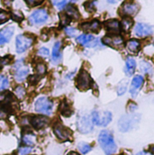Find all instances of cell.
Returning a JSON list of instances; mask_svg holds the SVG:
<instances>
[{"label": "cell", "mask_w": 154, "mask_h": 155, "mask_svg": "<svg viewBox=\"0 0 154 155\" xmlns=\"http://www.w3.org/2000/svg\"><path fill=\"white\" fill-rule=\"evenodd\" d=\"M38 53L41 55V56H43V57H46V56H49L50 54V51L47 48L45 47H41L40 48V50L38 51Z\"/></svg>", "instance_id": "cell-40"}, {"label": "cell", "mask_w": 154, "mask_h": 155, "mask_svg": "<svg viewBox=\"0 0 154 155\" xmlns=\"http://www.w3.org/2000/svg\"><path fill=\"white\" fill-rule=\"evenodd\" d=\"M139 119L135 120V117L129 116H123L121 117V119L119 120L118 123V126L120 131L122 132H128L129 130H131L133 128V126H134L135 123H138Z\"/></svg>", "instance_id": "cell-9"}, {"label": "cell", "mask_w": 154, "mask_h": 155, "mask_svg": "<svg viewBox=\"0 0 154 155\" xmlns=\"http://www.w3.org/2000/svg\"><path fill=\"white\" fill-rule=\"evenodd\" d=\"M32 152V148L31 147H22L19 149V154L20 155H26L29 154Z\"/></svg>", "instance_id": "cell-39"}, {"label": "cell", "mask_w": 154, "mask_h": 155, "mask_svg": "<svg viewBox=\"0 0 154 155\" xmlns=\"http://www.w3.org/2000/svg\"><path fill=\"white\" fill-rule=\"evenodd\" d=\"M94 39V36L91 35H81L77 38V42L87 47Z\"/></svg>", "instance_id": "cell-22"}, {"label": "cell", "mask_w": 154, "mask_h": 155, "mask_svg": "<svg viewBox=\"0 0 154 155\" xmlns=\"http://www.w3.org/2000/svg\"><path fill=\"white\" fill-rule=\"evenodd\" d=\"M151 150H152V152H153V153H154V146H152Z\"/></svg>", "instance_id": "cell-46"}, {"label": "cell", "mask_w": 154, "mask_h": 155, "mask_svg": "<svg viewBox=\"0 0 154 155\" xmlns=\"http://www.w3.org/2000/svg\"><path fill=\"white\" fill-rule=\"evenodd\" d=\"M135 68H136V61L133 58H128L127 61H126V65H125V73L128 75V76H131L134 71H135Z\"/></svg>", "instance_id": "cell-20"}, {"label": "cell", "mask_w": 154, "mask_h": 155, "mask_svg": "<svg viewBox=\"0 0 154 155\" xmlns=\"http://www.w3.org/2000/svg\"><path fill=\"white\" fill-rule=\"evenodd\" d=\"M53 132L55 135L61 141H68L71 136L70 132L61 124H57L53 127Z\"/></svg>", "instance_id": "cell-11"}, {"label": "cell", "mask_w": 154, "mask_h": 155, "mask_svg": "<svg viewBox=\"0 0 154 155\" xmlns=\"http://www.w3.org/2000/svg\"><path fill=\"white\" fill-rule=\"evenodd\" d=\"M30 123L33 125L34 128L40 130L41 128H44L49 124V119L46 116H32L30 119Z\"/></svg>", "instance_id": "cell-13"}, {"label": "cell", "mask_w": 154, "mask_h": 155, "mask_svg": "<svg viewBox=\"0 0 154 155\" xmlns=\"http://www.w3.org/2000/svg\"><path fill=\"white\" fill-rule=\"evenodd\" d=\"M61 41H57V42H55V44L52 48V51H51V60L55 63H58L61 59Z\"/></svg>", "instance_id": "cell-18"}, {"label": "cell", "mask_w": 154, "mask_h": 155, "mask_svg": "<svg viewBox=\"0 0 154 155\" xmlns=\"http://www.w3.org/2000/svg\"><path fill=\"white\" fill-rule=\"evenodd\" d=\"M12 61L11 56H5L3 58H0V67H4L5 65H8Z\"/></svg>", "instance_id": "cell-35"}, {"label": "cell", "mask_w": 154, "mask_h": 155, "mask_svg": "<svg viewBox=\"0 0 154 155\" xmlns=\"http://www.w3.org/2000/svg\"><path fill=\"white\" fill-rule=\"evenodd\" d=\"M68 155H78V154H77V153H74V152H72V153H69Z\"/></svg>", "instance_id": "cell-45"}, {"label": "cell", "mask_w": 154, "mask_h": 155, "mask_svg": "<svg viewBox=\"0 0 154 155\" xmlns=\"http://www.w3.org/2000/svg\"><path fill=\"white\" fill-rule=\"evenodd\" d=\"M77 149L82 154H86V153H89L91 151L92 147L89 144L86 143H79L78 145H77Z\"/></svg>", "instance_id": "cell-28"}, {"label": "cell", "mask_w": 154, "mask_h": 155, "mask_svg": "<svg viewBox=\"0 0 154 155\" xmlns=\"http://www.w3.org/2000/svg\"><path fill=\"white\" fill-rule=\"evenodd\" d=\"M85 6H86V9L89 12L93 11L94 10V6H95V2H87L85 4Z\"/></svg>", "instance_id": "cell-41"}, {"label": "cell", "mask_w": 154, "mask_h": 155, "mask_svg": "<svg viewBox=\"0 0 154 155\" xmlns=\"http://www.w3.org/2000/svg\"><path fill=\"white\" fill-rule=\"evenodd\" d=\"M66 15L70 19L77 20V19L79 18V13H78L77 9L74 5H68L66 7Z\"/></svg>", "instance_id": "cell-23"}, {"label": "cell", "mask_w": 154, "mask_h": 155, "mask_svg": "<svg viewBox=\"0 0 154 155\" xmlns=\"http://www.w3.org/2000/svg\"><path fill=\"white\" fill-rule=\"evenodd\" d=\"M12 18H13L15 21H16V22H20V21L23 20L24 16H23V15H22L20 12H14V13L12 14Z\"/></svg>", "instance_id": "cell-38"}, {"label": "cell", "mask_w": 154, "mask_h": 155, "mask_svg": "<svg viewBox=\"0 0 154 155\" xmlns=\"http://www.w3.org/2000/svg\"><path fill=\"white\" fill-rule=\"evenodd\" d=\"M48 17L49 15L45 9H38L30 15L29 22L32 25H41L47 21Z\"/></svg>", "instance_id": "cell-8"}, {"label": "cell", "mask_w": 154, "mask_h": 155, "mask_svg": "<svg viewBox=\"0 0 154 155\" xmlns=\"http://www.w3.org/2000/svg\"><path fill=\"white\" fill-rule=\"evenodd\" d=\"M134 33L138 37L143 38V37L149 36L152 34V26H150L146 24L139 23L134 27Z\"/></svg>", "instance_id": "cell-10"}, {"label": "cell", "mask_w": 154, "mask_h": 155, "mask_svg": "<svg viewBox=\"0 0 154 155\" xmlns=\"http://www.w3.org/2000/svg\"><path fill=\"white\" fill-rule=\"evenodd\" d=\"M77 87L80 90H87L91 86V78L86 71H81L77 77Z\"/></svg>", "instance_id": "cell-7"}, {"label": "cell", "mask_w": 154, "mask_h": 155, "mask_svg": "<svg viewBox=\"0 0 154 155\" xmlns=\"http://www.w3.org/2000/svg\"><path fill=\"white\" fill-rule=\"evenodd\" d=\"M105 44L109 45L114 48H121L123 44V40L120 35H114V36H106L103 39Z\"/></svg>", "instance_id": "cell-16"}, {"label": "cell", "mask_w": 154, "mask_h": 155, "mask_svg": "<svg viewBox=\"0 0 154 155\" xmlns=\"http://www.w3.org/2000/svg\"><path fill=\"white\" fill-rule=\"evenodd\" d=\"M143 84V78L141 75H137L133 78L132 84H131V87H130V93L133 97H135L137 96Z\"/></svg>", "instance_id": "cell-14"}, {"label": "cell", "mask_w": 154, "mask_h": 155, "mask_svg": "<svg viewBox=\"0 0 154 155\" xmlns=\"http://www.w3.org/2000/svg\"><path fill=\"white\" fill-rule=\"evenodd\" d=\"M9 85V81L8 78L3 75H0V90H4Z\"/></svg>", "instance_id": "cell-33"}, {"label": "cell", "mask_w": 154, "mask_h": 155, "mask_svg": "<svg viewBox=\"0 0 154 155\" xmlns=\"http://www.w3.org/2000/svg\"><path fill=\"white\" fill-rule=\"evenodd\" d=\"M10 18V15L7 12L4 10H0V25L5 23Z\"/></svg>", "instance_id": "cell-34"}, {"label": "cell", "mask_w": 154, "mask_h": 155, "mask_svg": "<svg viewBox=\"0 0 154 155\" xmlns=\"http://www.w3.org/2000/svg\"><path fill=\"white\" fill-rule=\"evenodd\" d=\"M68 3H69L68 1H52V4H53L58 9H62V8H64V7L67 5Z\"/></svg>", "instance_id": "cell-36"}, {"label": "cell", "mask_w": 154, "mask_h": 155, "mask_svg": "<svg viewBox=\"0 0 154 155\" xmlns=\"http://www.w3.org/2000/svg\"><path fill=\"white\" fill-rule=\"evenodd\" d=\"M60 20H61V26H66L70 24V18L66 15V14H60Z\"/></svg>", "instance_id": "cell-31"}, {"label": "cell", "mask_w": 154, "mask_h": 155, "mask_svg": "<svg viewBox=\"0 0 154 155\" xmlns=\"http://www.w3.org/2000/svg\"><path fill=\"white\" fill-rule=\"evenodd\" d=\"M122 11L127 15H135L139 11V5L135 2H124Z\"/></svg>", "instance_id": "cell-15"}, {"label": "cell", "mask_w": 154, "mask_h": 155, "mask_svg": "<svg viewBox=\"0 0 154 155\" xmlns=\"http://www.w3.org/2000/svg\"><path fill=\"white\" fill-rule=\"evenodd\" d=\"M60 111L64 116H70L71 114V110L66 101H62L60 106Z\"/></svg>", "instance_id": "cell-26"}, {"label": "cell", "mask_w": 154, "mask_h": 155, "mask_svg": "<svg viewBox=\"0 0 154 155\" xmlns=\"http://www.w3.org/2000/svg\"><path fill=\"white\" fill-rule=\"evenodd\" d=\"M25 3L28 5H30L31 7H34V6H36V5H39L41 4H42V1H33V0H29V1H26Z\"/></svg>", "instance_id": "cell-42"}, {"label": "cell", "mask_w": 154, "mask_h": 155, "mask_svg": "<svg viewBox=\"0 0 154 155\" xmlns=\"http://www.w3.org/2000/svg\"><path fill=\"white\" fill-rule=\"evenodd\" d=\"M93 124L98 126H106L112 121V114L108 111L100 114L97 111H94L91 115Z\"/></svg>", "instance_id": "cell-4"}, {"label": "cell", "mask_w": 154, "mask_h": 155, "mask_svg": "<svg viewBox=\"0 0 154 155\" xmlns=\"http://www.w3.org/2000/svg\"><path fill=\"white\" fill-rule=\"evenodd\" d=\"M136 155H152L149 153H146V152H141V153H138Z\"/></svg>", "instance_id": "cell-44"}, {"label": "cell", "mask_w": 154, "mask_h": 155, "mask_svg": "<svg viewBox=\"0 0 154 155\" xmlns=\"http://www.w3.org/2000/svg\"><path fill=\"white\" fill-rule=\"evenodd\" d=\"M34 42V39L31 36H27L25 35H17L15 39V48L18 53H23L26 50H28Z\"/></svg>", "instance_id": "cell-3"}, {"label": "cell", "mask_w": 154, "mask_h": 155, "mask_svg": "<svg viewBox=\"0 0 154 155\" xmlns=\"http://www.w3.org/2000/svg\"><path fill=\"white\" fill-rule=\"evenodd\" d=\"M133 25V22L131 19H128V18H124L123 19L122 21V27L124 31H129V29L132 27Z\"/></svg>", "instance_id": "cell-32"}, {"label": "cell", "mask_w": 154, "mask_h": 155, "mask_svg": "<svg viewBox=\"0 0 154 155\" xmlns=\"http://www.w3.org/2000/svg\"><path fill=\"white\" fill-rule=\"evenodd\" d=\"M65 33L68 36L70 37H73L77 35V31L75 29V28H72V27H67L65 28Z\"/></svg>", "instance_id": "cell-37"}, {"label": "cell", "mask_w": 154, "mask_h": 155, "mask_svg": "<svg viewBox=\"0 0 154 155\" xmlns=\"http://www.w3.org/2000/svg\"><path fill=\"white\" fill-rule=\"evenodd\" d=\"M82 30L87 31V32H93L97 33L100 30V23L97 20H93L91 22L84 23L80 25Z\"/></svg>", "instance_id": "cell-17"}, {"label": "cell", "mask_w": 154, "mask_h": 155, "mask_svg": "<svg viewBox=\"0 0 154 155\" xmlns=\"http://www.w3.org/2000/svg\"><path fill=\"white\" fill-rule=\"evenodd\" d=\"M23 143L26 144L28 147L33 146L35 143V135L31 132L25 133L23 134Z\"/></svg>", "instance_id": "cell-21"}, {"label": "cell", "mask_w": 154, "mask_h": 155, "mask_svg": "<svg viewBox=\"0 0 154 155\" xmlns=\"http://www.w3.org/2000/svg\"><path fill=\"white\" fill-rule=\"evenodd\" d=\"M15 33V26L8 25L0 30V45H4L7 43L13 36Z\"/></svg>", "instance_id": "cell-12"}, {"label": "cell", "mask_w": 154, "mask_h": 155, "mask_svg": "<svg viewBox=\"0 0 154 155\" xmlns=\"http://www.w3.org/2000/svg\"><path fill=\"white\" fill-rule=\"evenodd\" d=\"M126 47H127V50L130 51V52H133V53H135L139 51V48H140V41H137V40H130L127 44H126Z\"/></svg>", "instance_id": "cell-24"}, {"label": "cell", "mask_w": 154, "mask_h": 155, "mask_svg": "<svg viewBox=\"0 0 154 155\" xmlns=\"http://www.w3.org/2000/svg\"><path fill=\"white\" fill-rule=\"evenodd\" d=\"M14 93H15V97H16L18 99H23V98L25 97L26 91H25V88L23 86H18V87H15Z\"/></svg>", "instance_id": "cell-27"}, {"label": "cell", "mask_w": 154, "mask_h": 155, "mask_svg": "<svg viewBox=\"0 0 154 155\" xmlns=\"http://www.w3.org/2000/svg\"><path fill=\"white\" fill-rule=\"evenodd\" d=\"M35 78H37L36 76H30V77H29V82L32 83V84H36L37 80H36Z\"/></svg>", "instance_id": "cell-43"}, {"label": "cell", "mask_w": 154, "mask_h": 155, "mask_svg": "<svg viewBox=\"0 0 154 155\" xmlns=\"http://www.w3.org/2000/svg\"><path fill=\"white\" fill-rule=\"evenodd\" d=\"M77 130L81 134H88L93 130V122L90 116H81L78 117L77 122Z\"/></svg>", "instance_id": "cell-6"}, {"label": "cell", "mask_w": 154, "mask_h": 155, "mask_svg": "<svg viewBox=\"0 0 154 155\" xmlns=\"http://www.w3.org/2000/svg\"><path fill=\"white\" fill-rule=\"evenodd\" d=\"M46 65L42 62H39L36 64V67H35V71L37 73V75H44L46 73Z\"/></svg>", "instance_id": "cell-29"}, {"label": "cell", "mask_w": 154, "mask_h": 155, "mask_svg": "<svg viewBox=\"0 0 154 155\" xmlns=\"http://www.w3.org/2000/svg\"><path fill=\"white\" fill-rule=\"evenodd\" d=\"M98 142L106 155L114 154L116 152V144L112 134L109 131L104 130L99 134Z\"/></svg>", "instance_id": "cell-1"}, {"label": "cell", "mask_w": 154, "mask_h": 155, "mask_svg": "<svg viewBox=\"0 0 154 155\" xmlns=\"http://www.w3.org/2000/svg\"><path fill=\"white\" fill-rule=\"evenodd\" d=\"M10 105H6V104H3L0 103V119H5L6 118L9 112H10Z\"/></svg>", "instance_id": "cell-25"}, {"label": "cell", "mask_w": 154, "mask_h": 155, "mask_svg": "<svg viewBox=\"0 0 154 155\" xmlns=\"http://www.w3.org/2000/svg\"><path fill=\"white\" fill-rule=\"evenodd\" d=\"M127 80H123L119 83L118 87H117V93L118 95H123V93H125L126 88H127Z\"/></svg>", "instance_id": "cell-30"}, {"label": "cell", "mask_w": 154, "mask_h": 155, "mask_svg": "<svg viewBox=\"0 0 154 155\" xmlns=\"http://www.w3.org/2000/svg\"><path fill=\"white\" fill-rule=\"evenodd\" d=\"M15 71V78L17 82H23L29 74V67L24 65V61H18L13 67Z\"/></svg>", "instance_id": "cell-5"}, {"label": "cell", "mask_w": 154, "mask_h": 155, "mask_svg": "<svg viewBox=\"0 0 154 155\" xmlns=\"http://www.w3.org/2000/svg\"><path fill=\"white\" fill-rule=\"evenodd\" d=\"M105 26L106 28L110 32V33H113V34H117L120 32V24L119 22L116 20V19H113V20H108L105 23Z\"/></svg>", "instance_id": "cell-19"}, {"label": "cell", "mask_w": 154, "mask_h": 155, "mask_svg": "<svg viewBox=\"0 0 154 155\" xmlns=\"http://www.w3.org/2000/svg\"><path fill=\"white\" fill-rule=\"evenodd\" d=\"M53 103L46 97H41L35 101L34 109L36 112L43 114V115H50L52 112Z\"/></svg>", "instance_id": "cell-2"}]
</instances>
